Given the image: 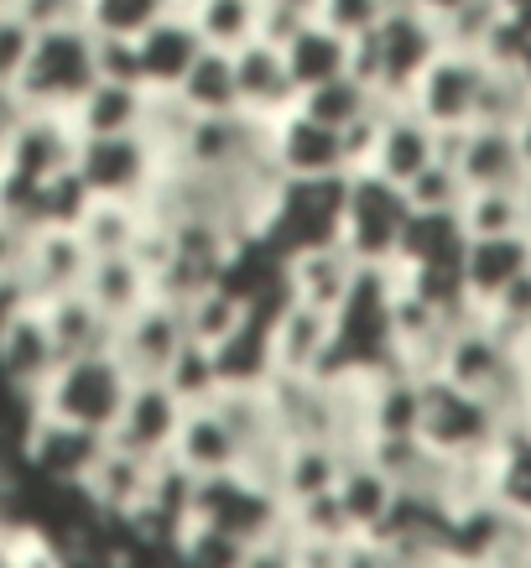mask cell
Here are the masks:
<instances>
[{"mask_svg":"<svg viewBox=\"0 0 531 568\" xmlns=\"http://www.w3.org/2000/svg\"><path fill=\"white\" fill-rule=\"evenodd\" d=\"M443 52L438 21L417 6H386V17L349 42V73H360L380 100H407L432 58Z\"/></svg>","mask_w":531,"mask_h":568,"instance_id":"1","label":"cell"},{"mask_svg":"<svg viewBox=\"0 0 531 568\" xmlns=\"http://www.w3.org/2000/svg\"><path fill=\"white\" fill-rule=\"evenodd\" d=\"M125 392H131V376L115 361V349H94V355L58 361V371L32 392V407L37 417H58V423H73V428L110 433Z\"/></svg>","mask_w":531,"mask_h":568,"instance_id":"2","label":"cell"},{"mask_svg":"<svg viewBox=\"0 0 531 568\" xmlns=\"http://www.w3.org/2000/svg\"><path fill=\"white\" fill-rule=\"evenodd\" d=\"M407 220H411V204H407V193H401V183L370 173V168L344 178L339 245L360 266H396Z\"/></svg>","mask_w":531,"mask_h":568,"instance_id":"3","label":"cell"},{"mask_svg":"<svg viewBox=\"0 0 531 568\" xmlns=\"http://www.w3.org/2000/svg\"><path fill=\"white\" fill-rule=\"evenodd\" d=\"M511 428L496 413V402L448 376H422V444L443 459H484Z\"/></svg>","mask_w":531,"mask_h":568,"instance_id":"4","label":"cell"},{"mask_svg":"<svg viewBox=\"0 0 531 568\" xmlns=\"http://www.w3.org/2000/svg\"><path fill=\"white\" fill-rule=\"evenodd\" d=\"M94 84V27H52L37 32L32 58L17 79L27 110H69Z\"/></svg>","mask_w":531,"mask_h":568,"instance_id":"5","label":"cell"},{"mask_svg":"<svg viewBox=\"0 0 531 568\" xmlns=\"http://www.w3.org/2000/svg\"><path fill=\"white\" fill-rule=\"evenodd\" d=\"M193 521L219 527V532L241 537V542H261L276 527H287V500L256 485L241 469H224V475H198L193 485Z\"/></svg>","mask_w":531,"mask_h":568,"instance_id":"6","label":"cell"},{"mask_svg":"<svg viewBox=\"0 0 531 568\" xmlns=\"http://www.w3.org/2000/svg\"><path fill=\"white\" fill-rule=\"evenodd\" d=\"M84 272H89V245L79 241L73 224L32 230L11 287L0 293V308H6V303H52V297L84 287Z\"/></svg>","mask_w":531,"mask_h":568,"instance_id":"7","label":"cell"},{"mask_svg":"<svg viewBox=\"0 0 531 568\" xmlns=\"http://www.w3.org/2000/svg\"><path fill=\"white\" fill-rule=\"evenodd\" d=\"M73 173L84 178V189L94 199H131L141 204L152 193L162 156L141 131H121V136H79V156Z\"/></svg>","mask_w":531,"mask_h":568,"instance_id":"8","label":"cell"},{"mask_svg":"<svg viewBox=\"0 0 531 568\" xmlns=\"http://www.w3.org/2000/svg\"><path fill=\"white\" fill-rule=\"evenodd\" d=\"M484 73H490V58H484V52L443 48L428 69H422V79L411 84L407 104L428 125H438V131H463V125H474Z\"/></svg>","mask_w":531,"mask_h":568,"instance_id":"9","label":"cell"},{"mask_svg":"<svg viewBox=\"0 0 531 568\" xmlns=\"http://www.w3.org/2000/svg\"><path fill=\"white\" fill-rule=\"evenodd\" d=\"M183 396L172 392L162 376L152 381H131V392H125L121 413L110 423V448H121V454H136L146 465L156 459H167L172 444H177V428H183Z\"/></svg>","mask_w":531,"mask_h":568,"instance_id":"10","label":"cell"},{"mask_svg":"<svg viewBox=\"0 0 531 568\" xmlns=\"http://www.w3.org/2000/svg\"><path fill=\"white\" fill-rule=\"evenodd\" d=\"M438 156H448L459 168L463 189H521L527 183V156L515 141V125L438 131Z\"/></svg>","mask_w":531,"mask_h":568,"instance_id":"11","label":"cell"},{"mask_svg":"<svg viewBox=\"0 0 531 568\" xmlns=\"http://www.w3.org/2000/svg\"><path fill=\"white\" fill-rule=\"evenodd\" d=\"M79 156V131H73L69 110H27L17 136L6 141L0 173L21 178V183H48V178L69 173Z\"/></svg>","mask_w":531,"mask_h":568,"instance_id":"12","label":"cell"},{"mask_svg":"<svg viewBox=\"0 0 531 568\" xmlns=\"http://www.w3.org/2000/svg\"><path fill=\"white\" fill-rule=\"evenodd\" d=\"M58 345H52V328L42 303H6L0 308V381L11 392L32 396L42 381L58 371Z\"/></svg>","mask_w":531,"mask_h":568,"instance_id":"13","label":"cell"},{"mask_svg":"<svg viewBox=\"0 0 531 568\" xmlns=\"http://www.w3.org/2000/svg\"><path fill=\"white\" fill-rule=\"evenodd\" d=\"M188 345V324H183V303L152 297L115 328V361L125 365L131 381H152L172 365V355Z\"/></svg>","mask_w":531,"mask_h":568,"instance_id":"14","label":"cell"},{"mask_svg":"<svg viewBox=\"0 0 531 568\" xmlns=\"http://www.w3.org/2000/svg\"><path fill=\"white\" fill-rule=\"evenodd\" d=\"M272 156L282 178H344L349 173V152H344V131L313 121L292 104L282 121H272Z\"/></svg>","mask_w":531,"mask_h":568,"instance_id":"15","label":"cell"},{"mask_svg":"<svg viewBox=\"0 0 531 568\" xmlns=\"http://www.w3.org/2000/svg\"><path fill=\"white\" fill-rule=\"evenodd\" d=\"M438 156V125H428L407 100H380V121H376V146H370V173L407 183Z\"/></svg>","mask_w":531,"mask_h":568,"instance_id":"16","label":"cell"},{"mask_svg":"<svg viewBox=\"0 0 531 568\" xmlns=\"http://www.w3.org/2000/svg\"><path fill=\"white\" fill-rule=\"evenodd\" d=\"M104 448V433H89V428H73V423H58V417H32L27 433H21V454L27 465L52 485H84V475L94 469Z\"/></svg>","mask_w":531,"mask_h":568,"instance_id":"17","label":"cell"},{"mask_svg":"<svg viewBox=\"0 0 531 568\" xmlns=\"http://www.w3.org/2000/svg\"><path fill=\"white\" fill-rule=\"evenodd\" d=\"M527 272H531V230H515V235H469L463 241V261H459L463 297L480 313Z\"/></svg>","mask_w":531,"mask_h":568,"instance_id":"18","label":"cell"},{"mask_svg":"<svg viewBox=\"0 0 531 568\" xmlns=\"http://www.w3.org/2000/svg\"><path fill=\"white\" fill-rule=\"evenodd\" d=\"M235 58V94H241V110L256 115V121H282L292 104H297V84H292L287 52L266 42V37H251L245 48L229 52Z\"/></svg>","mask_w":531,"mask_h":568,"instance_id":"19","label":"cell"},{"mask_svg":"<svg viewBox=\"0 0 531 568\" xmlns=\"http://www.w3.org/2000/svg\"><path fill=\"white\" fill-rule=\"evenodd\" d=\"M266 345H272V365H276V371L318 376V371H324V361H328V345H334V313L287 297V303L266 318Z\"/></svg>","mask_w":531,"mask_h":568,"instance_id":"20","label":"cell"},{"mask_svg":"<svg viewBox=\"0 0 531 568\" xmlns=\"http://www.w3.org/2000/svg\"><path fill=\"white\" fill-rule=\"evenodd\" d=\"M360 276V261L349 256L339 241H324V245H303L282 256V282H287V297L297 303H313V308H328L339 313V303L349 297Z\"/></svg>","mask_w":531,"mask_h":568,"instance_id":"21","label":"cell"},{"mask_svg":"<svg viewBox=\"0 0 531 568\" xmlns=\"http://www.w3.org/2000/svg\"><path fill=\"white\" fill-rule=\"evenodd\" d=\"M152 469L146 459H136V454H121V448H110V438H104L100 459H94V469L84 475V485H79V496L100 511V517L110 521H131L146 506V490H152Z\"/></svg>","mask_w":531,"mask_h":568,"instance_id":"22","label":"cell"},{"mask_svg":"<svg viewBox=\"0 0 531 568\" xmlns=\"http://www.w3.org/2000/svg\"><path fill=\"white\" fill-rule=\"evenodd\" d=\"M136 52H141V79H146V89H177L183 73L193 69V58L204 52V37H198L188 11L177 6V11L156 17L152 27L136 37Z\"/></svg>","mask_w":531,"mask_h":568,"instance_id":"23","label":"cell"},{"mask_svg":"<svg viewBox=\"0 0 531 568\" xmlns=\"http://www.w3.org/2000/svg\"><path fill=\"white\" fill-rule=\"evenodd\" d=\"M146 84H115V79H94V84L69 104V121L79 136H121V131H141L146 115Z\"/></svg>","mask_w":531,"mask_h":568,"instance_id":"24","label":"cell"},{"mask_svg":"<svg viewBox=\"0 0 531 568\" xmlns=\"http://www.w3.org/2000/svg\"><path fill=\"white\" fill-rule=\"evenodd\" d=\"M172 459L193 475H224V469H241V438L229 433L208 402L183 413V428H177V444H172Z\"/></svg>","mask_w":531,"mask_h":568,"instance_id":"25","label":"cell"},{"mask_svg":"<svg viewBox=\"0 0 531 568\" xmlns=\"http://www.w3.org/2000/svg\"><path fill=\"white\" fill-rule=\"evenodd\" d=\"M42 313H48L52 345H58L63 361H69V355H94V349H115V328L121 324H115L84 287H73V293L42 303Z\"/></svg>","mask_w":531,"mask_h":568,"instance_id":"26","label":"cell"},{"mask_svg":"<svg viewBox=\"0 0 531 568\" xmlns=\"http://www.w3.org/2000/svg\"><path fill=\"white\" fill-rule=\"evenodd\" d=\"M84 293L94 297L115 324H125L131 313L146 308V303L156 297V282H152V272L131 256V251H115V256H89Z\"/></svg>","mask_w":531,"mask_h":568,"instance_id":"27","label":"cell"},{"mask_svg":"<svg viewBox=\"0 0 531 568\" xmlns=\"http://www.w3.org/2000/svg\"><path fill=\"white\" fill-rule=\"evenodd\" d=\"M339 506H344V517L355 521V532H380V521L391 517V506H396V490L401 485L386 475V469L370 459V454H349L339 469Z\"/></svg>","mask_w":531,"mask_h":568,"instance_id":"28","label":"cell"},{"mask_svg":"<svg viewBox=\"0 0 531 568\" xmlns=\"http://www.w3.org/2000/svg\"><path fill=\"white\" fill-rule=\"evenodd\" d=\"M484 485H490V500H500L515 521H531V428L527 423H511L500 433V444L484 459Z\"/></svg>","mask_w":531,"mask_h":568,"instance_id":"29","label":"cell"},{"mask_svg":"<svg viewBox=\"0 0 531 568\" xmlns=\"http://www.w3.org/2000/svg\"><path fill=\"white\" fill-rule=\"evenodd\" d=\"M251 318H256V308H251V297H245L235 282H208L204 293H193L188 303H183L188 339H198V345H208V349L229 345Z\"/></svg>","mask_w":531,"mask_h":568,"instance_id":"30","label":"cell"},{"mask_svg":"<svg viewBox=\"0 0 531 568\" xmlns=\"http://www.w3.org/2000/svg\"><path fill=\"white\" fill-rule=\"evenodd\" d=\"M349 459V448L334 444V438H303V444H287V465H282V500H308L324 496L339 485V469Z\"/></svg>","mask_w":531,"mask_h":568,"instance_id":"31","label":"cell"},{"mask_svg":"<svg viewBox=\"0 0 531 568\" xmlns=\"http://www.w3.org/2000/svg\"><path fill=\"white\" fill-rule=\"evenodd\" d=\"M73 230H79V241L89 245V256L136 251L141 230H146V209L131 204V199H89Z\"/></svg>","mask_w":531,"mask_h":568,"instance_id":"32","label":"cell"},{"mask_svg":"<svg viewBox=\"0 0 531 568\" xmlns=\"http://www.w3.org/2000/svg\"><path fill=\"white\" fill-rule=\"evenodd\" d=\"M282 52H287V69H292V84H297V94L349 69V37H339L334 27H328V21H318V17H313L303 32L292 37Z\"/></svg>","mask_w":531,"mask_h":568,"instance_id":"33","label":"cell"},{"mask_svg":"<svg viewBox=\"0 0 531 568\" xmlns=\"http://www.w3.org/2000/svg\"><path fill=\"white\" fill-rule=\"evenodd\" d=\"M376 104H380V94L365 84L360 73H349V69L297 94V110H303V115H313V121L334 125V131H349V125L365 121V115H370Z\"/></svg>","mask_w":531,"mask_h":568,"instance_id":"34","label":"cell"},{"mask_svg":"<svg viewBox=\"0 0 531 568\" xmlns=\"http://www.w3.org/2000/svg\"><path fill=\"white\" fill-rule=\"evenodd\" d=\"M177 94L198 110V115H224V110H241V94H235V58L219 48H204L193 58V69L183 73Z\"/></svg>","mask_w":531,"mask_h":568,"instance_id":"35","label":"cell"},{"mask_svg":"<svg viewBox=\"0 0 531 568\" xmlns=\"http://www.w3.org/2000/svg\"><path fill=\"white\" fill-rule=\"evenodd\" d=\"M463 235H515L531 230L527 214V193L521 189H469L459 204Z\"/></svg>","mask_w":531,"mask_h":568,"instance_id":"36","label":"cell"},{"mask_svg":"<svg viewBox=\"0 0 531 568\" xmlns=\"http://www.w3.org/2000/svg\"><path fill=\"white\" fill-rule=\"evenodd\" d=\"M204 37V48L235 52L256 37V17H261V0H188L183 6Z\"/></svg>","mask_w":531,"mask_h":568,"instance_id":"37","label":"cell"},{"mask_svg":"<svg viewBox=\"0 0 531 568\" xmlns=\"http://www.w3.org/2000/svg\"><path fill=\"white\" fill-rule=\"evenodd\" d=\"M162 381H167L172 392L183 396V407H198V402H208V396L224 386L219 355H214L208 345H198V339H188V345L172 355V365L162 371Z\"/></svg>","mask_w":531,"mask_h":568,"instance_id":"38","label":"cell"},{"mask_svg":"<svg viewBox=\"0 0 531 568\" xmlns=\"http://www.w3.org/2000/svg\"><path fill=\"white\" fill-rule=\"evenodd\" d=\"M401 193H407L411 214H459V204H463V193L469 189H463L459 168H453L448 156H432L422 173L401 183Z\"/></svg>","mask_w":531,"mask_h":568,"instance_id":"39","label":"cell"},{"mask_svg":"<svg viewBox=\"0 0 531 568\" xmlns=\"http://www.w3.org/2000/svg\"><path fill=\"white\" fill-rule=\"evenodd\" d=\"M172 548H177L183 568H241V558H245L251 542L219 532V527H204V521H188V527L177 532Z\"/></svg>","mask_w":531,"mask_h":568,"instance_id":"40","label":"cell"},{"mask_svg":"<svg viewBox=\"0 0 531 568\" xmlns=\"http://www.w3.org/2000/svg\"><path fill=\"white\" fill-rule=\"evenodd\" d=\"M177 6H183V0H89V27H94V32L141 37L156 17H167Z\"/></svg>","mask_w":531,"mask_h":568,"instance_id":"41","label":"cell"},{"mask_svg":"<svg viewBox=\"0 0 531 568\" xmlns=\"http://www.w3.org/2000/svg\"><path fill=\"white\" fill-rule=\"evenodd\" d=\"M37 27L21 17L17 6H0V89H17L27 58H32Z\"/></svg>","mask_w":531,"mask_h":568,"instance_id":"42","label":"cell"},{"mask_svg":"<svg viewBox=\"0 0 531 568\" xmlns=\"http://www.w3.org/2000/svg\"><path fill=\"white\" fill-rule=\"evenodd\" d=\"M94 79H115V84H146V79H141L136 37L94 32Z\"/></svg>","mask_w":531,"mask_h":568,"instance_id":"43","label":"cell"},{"mask_svg":"<svg viewBox=\"0 0 531 568\" xmlns=\"http://www.w3.org/2000/svg\"><path fill=\"white\" fill-rule=\"evenodd\" d=\"M386 6H391V0H318V6H313V17L328 21L339 37L355 42V37H365L380 17H386Z\"/></svg>","mask_w":531,"mask_h":568,"instance_id":"44","label":"cell"},{"mask_svg":"<svg viewBox=\"0 0 531 568\" xmlns=\"http://www.w3.org/2000/svg\"><path fill=\"white\" fill-rule=\"evenodd\" d=\"M313 21V11H303V6H287V0H261V17H256V37H266V42H276V48H287L292 37L303 32Z\"/></svg>","mask_w":531,"mask_h":568,"instance_id":"45","label":"cell"},{"mask_svg":"<svg viewBox=\"0 0 531 568\" xmlns=\"http://www.w3.org/2000/svg\"><path fill=\"white\" fill-rule=\"evenodd\" d=\"M17 11L32 21L37 32H52V27H89V0H17Z\"/></svg>","mask_w":531,"mask_h":568,"instance_id":"46","label":"cell"},{"mask_svg":"<svg viewBox=\"0 0 531 568\" xmlns=\"http://www.w3.org/2000/svg\"><path fill=\"white\" fill-rule=\"evenodd\" d=\"M411 6H417V11H428V17L438 21V17H448V11H459L463 0H411Z\"/></svg>","mask_w":531,"mask_h":568,"instance_id":"47","label":"cell"},{"mask_svg":"<svg viewBox=\"0 0 531 568\" xmlns=\"http://www.w3.org/2000/svg\"><path fill=\"white\" fill-rule=\"evenodd\" d=\"M500 11H531V0H500Z\"/></svg>","mask_w":531,"mask_h":568,"instance_id":"48","label":"cell"},{"mask_svg":"<svg viewBox=\"0 0 531 568\" xmlns=\"http://www.w3.org/2000/svg\"><path fill=\"white\" fill-rule=\"evenodd\" d=\"M443 568H490V564H459V558H448Z\"/></svg>","mask_w":531,"mask_h":568,"instance_id":"49","label":"cell"},{"mask_svg":"<svg viewBox=\"0 0 531 568\" xmlns=\"http://www.w3.org/2000/svg\"><path fill=\"white\" fill-rule=\"evenodd\" d=\"M287 6H303V11H313V6H318V0H287Z\"/></svg>","mask_w":531,"mask_h":568,"instance_id":"50","label":"cell"},{"mask_svg":"<svg viewBox=\"0 0 531 568\" xmlns=\"http://www.w3.org/2000/svg\"><path fill=\"white\" fill-rule=\"evenodd\" d=\"M0 6H17V0H0Z\"/></svg>","mask_w":531,"mask_h":568,"instance_id":"51","label":"cell"},{"mask_svg":"<svg viewBox=\"0 0 531 568\" xmlns=\"http://www.w3.org/2000/svg\"><path fill=\"white\" fill-rule=\"evenodd\" d=\"M183 6H188V0H183Z\"/></svg>","mask_w":531,"mask_h":568,"instance_id":"52","label":"cell"}]
</instances>
